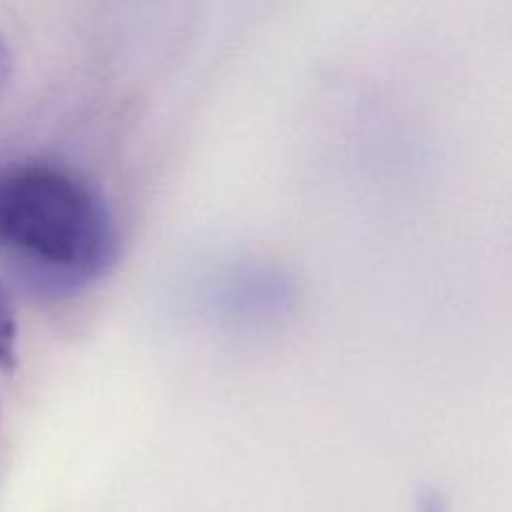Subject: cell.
<instances>
[{
    "mask_svg": "<svg viewBox=\"0 0 512 512\" xmlns=\"http://www.w3.org/2000/svg\"><path fill=\"white\" fill-rule=\"evenodd\" d=\"M10 75H13V53H10V45L5 40V35L0 33V95L8 88Z\"/></svg>",
    "mask_w": 512,
    "mask_h": 512,
    "instance_id": "cell-3",
    "label": "cell"
},
{
    "mask_svg": "<svg viewBox=\"0 0 512 512\" xmlns=\"http://www.w3.org/2000/svg\"><path fill=\"white\" fill-rule=\"evenodd\" d=\"M0 248L65 283L110 270L118 248L98 190L63 165L20 160L0 168Z\"/></svg>",
    "mask_w": 512,
    "mask_h": 512,
    "instance_id": "cell-1",
    "label": "cell"
},
{
    "mask_svg": "<svg viewBox=\"0 0 512 512\" xmlns=\"http://www.w3.org/2000/svg\"><path fill=\"white\" fill-rule=\"evenodd\" d=\"M420 512H448V508H445L443 498H440L438 493H428L425 495L423 505H420Z\"/></svg>",
    "mask_w": 512,
    "mask_h": 512,
    "instance_id": "cell-4",
    "label": "cell"
},
{
    "mask_svg": "<svg viewBox=\"0 0 512 512\" xmlns=\"http://www.w3.org/2000/svg\"><path fill=\"white\" fill-rule=\"evenodd\" d=\"M18 363V320L13 303L0 285V368L13 370Z\"/></svg>",
    "mask_w": 512,
    "mask_h": 512,
    "instance_id": "cell-2",
    "label": "cell"
}]
</instances>
